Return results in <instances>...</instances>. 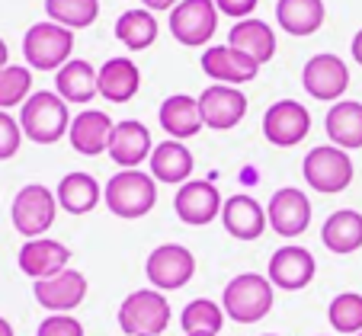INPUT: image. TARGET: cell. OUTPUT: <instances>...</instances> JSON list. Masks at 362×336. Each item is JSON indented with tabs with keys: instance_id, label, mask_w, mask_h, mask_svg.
<instances>
[{
	"instance_id": "obj_40",
	"label": "cell",
	"mask_w": 362,
	"mask_h": 336,
	"mask_svg": "<svg viewBox=\"0 0 362 336\" xmlns=\"http://www.w3.org/2000/svg\"><path fill=\"white\" fill-rule=\"evenodd\" d=\"M349 52H353V61L362 68V29L353 35V45H349Z\"/></svg>"
},
{
	"instance_id": "obj_25",
	"label": "cell",
	"mask_w": 362,
	"mask_h": 336,
	"mask_svg": "<svg viewBox=\"0 0 362 336\" xmlns=\"http://www.w3.org/2000/svg\"><path fill=\"white\" fill-rule=\"evenodd\" d=\"M324 131H327L330 144H337L343 151L362 148V103H356V100L334 103L324 116Z\"/></svg>"
},
{
	"instance_id": "obj_24",
	"label": "cell",
	"mask_w": 362,
	"mask_h": 336,
	"mask_svg": "<svg viewBox=\"0 0 362 336\" xmlns=\"http://www.w3.org/2000/svg\"><path fill=\"white\" fill-rule=\"evenodd\" d=\"M158 122L173 141H186V138L202 131V112H199V96L173 93L160 103Z\"/></svg>"
},
{
	"instance_id": "obj_42",
	"label": "cell",
	"mask_w": 362,
	"mask_h": 336,
	"mask_svg": "<svg viewBox=\"0 0 362 336\" xmlns=\"http://www.w3.org/2000/svg\"><path fill=\"white\" fill-rule=\"evenodd\" d=\"M0 336H16L13 333V323H10L7 317H0Z\"/></svg>"
},
{
	"instance_id": "obj_44",
	"label": "cell",
	"mask_w": 362,
	"mask_h": 336,
	"mask_svg": "<svg viewBox=\"0 0 362 336\" xmlns=\"http://www.w3.org/2000/svg\"><path fill=\"white\" fill-rule=\"evenodd\" d=\"M356 336H362V333H356Z\"/></svg>"
},
{
	"instance_id": "obj_19",
	"label": "cell",
	"mask_w": 362,
	"mask_h": 336,
	"mask_svg": "<svg viewBox=\"0 0 362 336\" xmlns=\"http://www.w3.org/2000/svg\"><path fill=\"white\" fill-rule=\"evenodd\" d=\"M151 151H154V144H151L148 125L138 122V119H122V122H116L112 138H110V151L106 154H110L122 170H138V164L148 160Z\"/></svg>"
},
{
	"instance_id": "obj_18",
	"label": "cell",
	"mask_w": 362,
	"mask_h": 336,
	"mask_svg": "<svg viewBox=\"0 0 362 336\" xmlns=\"http://www.w3.org/2000/svg\"><path fill=\"white\" fill-rule=\"evenodd\" d=\"M202 71H205V77H212L215 83L238 87V83H247L260 74V64L231 45H212L202 55Z\"/></svg>"
},
{
	"instance_id": "obj_20",
	"label": "cell",
	"mask_w": 362,
	"mask_h": 336,
	"mask_svg": "<svg viewBox=\"0 0 362 336\" xmlns=\"http://www.w3.org/2000/svg\"><path fill=\"white\" fill-rule=\"evenodd\" d=\"M221 224H225V231L234 240H257V237H263L269 221H267V208L253 199V196L240 192V196L225 199V205H221Z\"/></svg>"
},
{
	"instance_id": "obj_12",
	"label": "cell",
	"mask_w": 362,
	"mask_h": 336,
	"mask_svg": "<svg viewBox=\"0 0 362 336\" xmlns=\"http://www.w3.org/2000/svg\"><path fill=\"white\" fill-rule=\"evenodd\" d=\"M221 205H225V199H221L218 186L209 183V179H189L173 196V212L189 227H202L215 221L221 215Z\"/></svg>"
},
{
	"instance_id": "obj_32",
	"label": "cell",
	"mask_w": 362,
	"mask_h": 336,
	"mask_svg": "<svg viewBox=\"0 0 362 336\" xmlns=\"http://www.w3.org/2000/svg\"><path fill=\"white\" fill-rule=\"evenodd\" d=\"M180 327L186 336H218L225 327V308L209 298H192L180 314Z\"/></svg>"
},
{
	"instance_id": "obj_1",
	"label": "cell",
	"mask_w": 362,
	"mask_h": 336,
	"mask_svg": "<svg viewBox=\"0 0 362 336\" xmlns=\"http://www.w3.org/2000/svg\"><path fill=\"white\" fill-rule=\"evenodd\" d=\"M276 301V288L267 275L260 272H240L234 275L225 285V295H221V308L225 317H231L234 323H257L273 311Z\"/></svg>"
},
{
	"instance_id": "obj_13",
	"label": "cell",
	"mask_w": 362,
	"mask_h": 336,
	"mask_svg": "<svg viewBox=\"0 0 362 336\" xmlns=\"http://www.w3.org/2000/svg\"><path fill=\"white\" fill-rule=\"evenodd\" d=\"M199 112H202V125L212 131H228L234 125L244 122L247 116V96L238 87H225V83H212L199 93Z\"/></svg>"
},
{
	"instance_id": "obj_6",
	"label": "cell",
	"mask_w": 362,
	"mask_h": 336,
	"mask_svg": "<svg viewBox=\"0 0 362 336\" xmlns=\"http://www.w3.org/2000/svg\"><path fill=\"white\" fill-rule=\"evenodd\" d=\"M301 173H305L308 186L315 192H324V196H337V192H343L349 183H353V157H349L343 148H337V144H317V148H311L305 157V164H301Z\"/></svg>"
},
{
	"instance_id": "obj_3",
	"label": "cell",
	"mask_w": 362,
	"mask_h": 336,
	"mask_svg": "<svg viewBox=\"0 0 362 336\" xmlns=\"http://www.w3.org/2000/svg\"><path fill=\"white\" fill-rule=\"evenodd\" d=\"M103 202L116 218H144L151 208L158 205V186L154 176L141 170H119L103 189Z\"/></svg>"
},
{
	"instance_id": "obj_43",
	"label": "cell",
	"mask_w": 362,
	"mask_h": 336,
	"mask_svg": "<svg viewBox=\"0 0 362 336\" xmlns=\"http://www.w3.org/2000/svg\"><path fill=\"white\" fill-rule=\"evenodd\" d=\"M263 336H279V333H263Z\"/></svg>"
},
{
	"instance_id": "obj_9",
	"label": "cell",
	"mask_w": 362,
	"mask_h": 336,
	"mask_svg": "<svg viewBox=\"0 0 362 336\" xmlns=\"http://www.w3.org/2000/svg\"><path fill=\"white\" fill-rule=\"evenodd\" d=\"M170 35L186 48H202L218 29L215 0H180L170 10Z\"/></svg>"
},
{
	"instance_id": "obj_2",
	"label": "cell",
	"mask_w": 362,
	"mask_h": 336,
	"mask_svg": "<svg viewBox=\"0 0 362 336\" xmlns=\"http://www.w3.org/2000/svg\"><path fill=\"white\" fill-rule=\"evenodd\" d=\"M20 128L35 144H58L71 131L68 103L52 90H39L23 103Z\"/></svg>"
},
{
	"instance_id": "obj_23",
	"label": "cell",
	"mask_w": 362,
	"mask_h": 336,
	"mask_svg": "<svg viewBox=\"0 0 362 336\" xmlns=\"http://www.w3.org/2000/svg\"><path fill=\"white\" fill-rule=\"evenodd\" d=\"M96 90H100L103 100L110 103H129L132 96L141 90V71L132 58L116 55L100 68V77H96Z\"/></svg>"
},
{
	"instance_id": "obj_26",
	"label": "cell",
	"mask_w": 362,
	"mask_h": 336,
	"mask_svg": "<svg viewBox=\"0 0 362 336\" xmlns=\"http://www.w3.org/2000/svg\"><path fill=\"white\" fill-rule=\"evenodd\" d=\"M228 45L244 52V55H250L253 61L263 68V64L273 61V55H276V32H273V26H267L263 20H253L250 16V20H240L231 26Z\"/></svg>"
},
{
	"instance_id": "obj_4",
	"label": "cell",
	"mask_w": 362,
	"mask_h": 336,
	"mask_svg": "<svg viewBox=\"0 0 362 336\" xmlns=\"http://www.w3.org/2000/svg\"><path fill=\"white\" fill-rule=\"evenodd\" d=\"M170 301L158 288H138L119 304V327L125 336H160L170 327Z\"/></svg>"
},
{
	"instance_id": "obj_22",
	"label": "cell",
	"mask_w": 362,
	"mask_h": 336,
	"mask_svg": "<svg viewBox=\"0 0 362 336\" xmlns=\"http://www.w3.org/2000/svg\"><path fill=\"white\" fill-rule=\"evenodd\" d=\"M148 164H151V176L158 179V183L183 186V183H189L196 160H192V151L186 148L183 141L167 138V141L154 144V151H151Z\"/></svg>"
},
{
	"instance_id": "obj_33",
	"label": "cell",
	"mask_w": 362,
	"mask_h": 336,
	"mask_svg": "<svg viewBox=\"0 0 362 336\" xmlns=\"http://www.w3.org/2000/svg\"><path fill=\"white\" fill-rule=\"evenodd\" d=\"M45 13L52 23L81 32V29L93 26L100 16V0H45Z\"/></svg>"
},
{
	"instance_id": "obj_8",
	"label": "cell",
	"mask_w": 362,
	"mask_h": 336,
	"mask_svg": "<svg viewBox=\"0 0 362 336\" xmlns=\"http://www.w3.org/2000/svg\"><path fill=\"white\" fill-rule=\"evenodd\" d=\"M144 272H148L151 288L177 292V288L189 285V279L196 275V256L183 244H160V247H154L148 253Z\"/></svg>"
},
{
	"instance_id": "obj_14",
	"label": "cell",
	"mask_w": 362,
	"mask_h": 336,
	"mask_svg": "<svg viewBox=\"0 0 362 336\" xmlns=\"http://www.w3.org/2000/svg\"><path fill=\"white\" fill-rule=\"evenodd\" d=\"M315 272H317L315 253L308 247H298V244H288V247H279L269 256L267 279L273 282V288H282V292H301V288L311 285Z\"/></svg>"
},
{
	"instance_id": "obj_28",
	"label": "cell",
	"mask_w": 362,
	"mask_h": 336,
	"mask_svg": "<svg viewBox=\"0 0 362 336\" xmlns=\"http://www.w3.org/2000/svg\"><path fill=\"white\" fill-rule=\"evenodd\" d=\"M324 247L337 256H349L362 247V215L356 208H340L321 227Z\"/></svg>"
},
{
	"instance_id": "obj_16",
	"label": "cell",
	"mask_w": 362,
	"mask_h": 336,
	"mask_svg": "<svg viewBox=\"0 0 362 336\" xmlns=\"http://www.w3.org/2000/svg\"><path fill=\"white\" fill-rule=\"evenodd\" d=\"M267 221L279 237H298L311 224V202L301 189L286 186V189L273 192V199L267 205Z\"/></svg>"
},
{
	"instance_id": "obj_38",
	"label": "cell",
	"mask_w": 362,
	"mask_h": 336,
	"mask_svg": "<svg viewBox=\"0 0 362 336\" xmlns=\"http://www.w3.org/2000/svg\"><path fill=\"white\" fill-rule=\"evenodd\" d=\"M257 4L260 0H215V7H218V13L231 16V20H250V13L257 10Z\"/></svg>"
},
{
	"instance_id": "obj_39",
	"label": "cell",
	"mask_w": 362,
	"mask_h": 336,
	"mask_svg": "<svg viewBox=\"0 0 362 336\" xmlns=\"http://www.w3.org/2000/svg\"><path fill=\"white\" fill-rule=\"evenodd\" d=\"M144 10H151V13H158V10H173L180 4V0H141Z\"/></svg>"
},
{
	"instance_id": "obj_35",
	"label": "cell",
	"mask_w": 362,
	"mask_h": 336,
	"mask_svg": "<svg viewBox=\"0 0 362 336\" xmlns=\"http://www.w3.org/2000/svg\"><path fill=\"white\" fill-rule=\"evenodd\" d=\"M327 320L337 333H362V295H356V292L337 295L327 308Z\"/></svg>"
},
{
	"instance_id": "obj_29",
	"label": "cell",
	"mask_w": 362,
	"mask_h": 336,
	"mask_svg": "<svg viewBox=\"0 0 362 336\" xmlns=\"http://www.w3.org/2000/svg\"><path fill=\"white\" fill-rule=\"evenodd\" d=\"M96 77L100 71L87 61V58H71L55 77V93L64 103H90L100 90H96Z\"/></svg>"
},
{
	"instance_id": "obj_11",
	"label": "cell",
	"mask_w": 362,
	"mask_h": 336,
	"mask_svg": "<svg viewBox=\"0 0 362 336\" xmlns=\"http://www.w3.org/2000/svg\"><path fill=\"white\" fill-rule=\"evenodd\" d=\"M308 131H311V112L305 103L279 100L263 112V135L276 148H295L308 138Z\"/></svg>"
},
{
	"instance_id": "obj_21",
	"label": "cell",
	"mask_w": 362,
	"mask_h": 336,
	"mask_svg": "<svg viewBox=\"0 0 362 336\" xmlns=\"http://www.w3.org/2000/svg\"><path fill=\"white\" fill-rule=\"evenodd\" d=\"M112 128H116V122L103 109L77 112V116L71 119V131H68L71 148H74L77 154H83V157H96V154L110 151Z\"/></svg>"
},
{
	"instance_id": "obj_41",
	"label": "cell",
	"mask_w": 362,
	"mask_h": 336,
	"mask_svg": "<svg viewBox=\"0 0 362 336\" xmlns=\"http://www.w3.org/2000/svg\"><path fill=\"white\" fill-rule=\"evenodd\" d=\"M7 64H10V48H7V42L0 39V71L7 68Z\"/></svg>"
},
{
	"instance_id": "obj_31",
	"label": "cell",
	"mask_w": 362,
	"mask_h": 336,
	"mask_svg": "<svg viewBox=\"0 0 362 336\" xmlns=\"http://www.w3.org/2000/svg\"><path fill=\"white\" fill-rule=\"evenodd\" d=\"M158 32H160L158 20H154V13L144 7L125 10V13L116 20V39L122 42L129 52H144V48H151L158 42Z\"/></svg>"
},
{
	"instance_id": "obj_10",
	"label": "cell",
	"mask_w": 362,
	"mask_h": 336,
	"mask_svg": "<svg viewBox=\"0 0 362 336\" xmlns=\"http://www.w3.org/2000/svg\"><path fill=\"white\" fill-rule=\"evenodd\" d=\"M301 87L308 90L311 100H321V103H337L349 87V68L340 55H330V52H321V55L308 58L305 71H301Z\"/></svg>"
},
{
	"instance_id": "obj_37",
	"label": "cell",
	"mask_w": 362,
	"mask_h": 336,
	"mask_svg": "<svg viewBox=\"0 0 362 336\" xmlns=\"http://www.w3.org/2000/svg\"><path fill=\"white\" fill-rule=\"evenodd\" d=\"M23 144V128L10 112L0 109V160H10Z\"/></svg>"
},
{
	"instance_id": "obj_30",
	"label": "cell",
	"mask_w": 362,
	"mask_h": 336,
	"mask_svg": "<svg viewBox=\"0 0 362 336\" xmlns=\"http://www.w3.org/2000/svg\"><path fill=\"white\" fill-rule=\"evenodd\" d=\"M55 196H58V208H64V212H71V215H87L100 205L103 189L90 173L77 170V173H68V176L58 183Z\"/></svg>"
},
{
	"instance_id": "obj_15",
	"label": "cell",
	"mask_w": 362,
	"mask_h": 336,
	"mask_svg": "<svg viewBox=\"0 0 362 336\" xmlns=\"http://www.w3.org/2000/svg\"><path fill=\"white\" fill-rule=\"evenodd\" d=\"M33 295L48 314H71L87 298V275L77 269H64L52 279L33 282Z\"/></svg>"
},
{
	"instance_id": "obj_34",
	"label": "cell",
	"mask_w": 362,
	"mask_h": 336,
	"mask_svg": "<svg viewBox=\"0 0 362 336\" xmlns=\"http://www.w3.org/2000/svg\"><path fill=\"white\" fill-rule=\"evenodd\" d=\"M33 96V71L23 64H7L0 71V109L7 112L13 106H23Z\"/></svg>"
},
{
	"instance_id": "obj_36",
	"label": "cell",
	"mask_w": 362,
	"mask_h": 336,
	"mask_svg": "<svg viewBox=\"0 0 362 336\" xmlns=\"http://www.w3.org/2000/svg\"><path fill=\"white\" fill-rule=\"evenodd\" d=\"M35 336H83V323L74 314H48Z\"/></svg>"
},
{
	"instance_id": "obj_7",
	"label": "cell",
	"mask_w": 362,
	"mask_h": 336,
	"mask_svg": "<svg viewBox=\"0 0 362 336\" xmlns=\"http://www.w3.org/2000/svg\"><path fill=\"white\" fill-rule=\"evenodd\" d=\"M55 215H58V196L42 183L23 186L13 196V205H10L13 227L29 240L42 237L48 227L55 224Z\"/></svg>"
},
{
	"instance_id": "obj_5",
	"label": "cell",
	"mask_w": 362,
	"mask_h": 336,
	"mask_svg": "<svg viewBox=\"0 0 362 336\" xmlns=\"http://www.w3.org/2000/svg\"><path fill=\"white\" fill-rule=\"evenodd\" d=\"M74 52V32L58 23H35L23 35V58L33 71H62Z\"/></svg>"
},
{
	"instance_id": "obj_27",
	"label": "cell",
	"mask_w": 362,
	"mask_h": 336,
	"mask_svg": "<svg viewBox=\"0 0 362 336\" xmlns=\"http://www.w3.org/2000/svg\"><path fill=\"white\" fill-rule=\"evenodd\" d=\"M324 0H279L276 4V23L282 26V32L295 35V39H305V35H315L324 26Z\"/></svg>"
},
{
	"instance_id": "obj_17",
	"label": "cell",
	"mask_w": 362,
	"mask_h": 336,
	"mask_svg": "<svg viewBox=\"0 0 362 336\" xmlns=\"http://www.w3.org/2000/svg\"><path fill=\"white\" fill-rule=\"evenodd\" d=\"M20 269L29 275L33 282L39 279H52V275L64 272L71 263V250L64 247L62 240H52V237H35L26 240L20 247V256H16Z\"/></svg>"
}]
</instances>
